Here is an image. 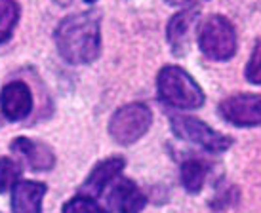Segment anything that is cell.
<instances>
[{"label":"cell","mask_w":261,"mask_h":213,"mask_svg":"<svg viewBox=\"0 0 261 213\" xmlns=\"http://www.w3.org/2000/svg\"><path fill=\"white\" fill-rule=\"evenodd\" d=\"M54 40L69 65L94 63L101 53V14L90 10L67 15L56 27Z\"/></svg>","instance_id":"6da1fadb"},{"label":"cell","mask_w":261,"mask_h":213,"mask_svg":"<svg viewBox=\"0 0 261 213\" xmlns=\"http://www.w3.org/2000/svg\"><path fill=\"white\" fill-rule=\"evenodd\" d=\"M156 89L162 103L181 110L200 109L206 99L198 82L179 65H166L160 69Z\"/></svg>","instance_id":"7a4b0ae2"},{"label":"cell","mask_w":261,"mask_h":213,"mask_svg":"<svg viewBox=\"0 0 261 213\" xmlns=\"http://www.w3.org/2000/svg\"><path fill=\"white\" fill-rule=\"evenodd\" d=\"M198 48L212 61H229L237 53V29L223 15H212L198 31Z\"/></svg>","instance_id":"3957f363"},{"label":"cell","mask_w":261,"mask_h":213,"mask_svg":"<svg viewBox=\"0 0 261 213\" xmlns=\"http://www.w3.org/2000/svg\"><path fill=\"white\" fill-rule=\"evenodd\" d=\"M152 110L145 103H128L115 110L109 120V135L118 145H132L151 130Z\"/></svg>","instance_id":"277c9868"},{"label":"cell","mask_w":261,"mask_h":213,"mask_svg":"<svg viewBox=\"0 0 261 213\" xmlns=\"http://www.w3.org/2000/svg\"><path fill=\"white\" fill-rule=\"evenodd\" d=\"M170 126H172V132L179 139L195 143L208 153H225L232 145V139L229 135L210 128L200 118L187 116V114H174L170 118Z\"/></svg>","instance_id":"5b68a950"},{"label":"cell","mask_w":261,"mask_h":213,"mask_svg":"<svg viewBox=\"0 0 261 213\" xmlns=\"http://www.w3.org/2000/svg\"><path fill=\"white\" fill-rule=\"evenodd\" d=\"M219 114L237 128H257L261 126V96L237 94L227 97L219 103Z\"/></svg>","instance_id":"8992f818"},{"label":"cell","mask_w":261,"mask_h":213,"mask_svg":"<svg viewBox=\"0 0 261 213\" xmlns=\"http://www.w3.org/2000/svg\"><path fill=\"white\" fill-rule=\"evenodd\" d=\"M196 21H198V8L195 6L185 8V10L170 17L166 27V40L174 55L181 57L189 52L191 37H193V29H195Z\"/></svg>","instance_id":"52a82bcc"},{"label":"cell","mask_w":261,"mask_h":213,"mask_svg":"<svg viewBox=\"0 0 261 213\" xmlns=\"http://www.w3.org/2000/svg\"><path fill=\"white\" fill-rule=\"evenodd\" d=\"M0 110L12 122L29 116L33 110V94L29 86L21 80L8 82L0 92Z\"/></svg>","instance_id":"ba28073f"},{"label":"cell","mask_w":261,"mask_h":213,"mask_svg":"<svg viewBox=\"0 0 261 213\" xmlns=\"http://www.w3.org/2000/svg\"><path fill=\"white\" fill-rule=\"evenodd\" d=\"M124 166H126V160L122 156H111L107 160L97 162L94 169L90 171V175L84 179V183L80 185L79 192L97 200L103 194V191L111 185V181L122 173Z\"/></svg>","instance_id":"9c48e42d"},{"label":"cell","mask_w":261,"mask_h":213,"mask_svg":"<svg viewBox=\"0 0 261 213\" xmlns=\"http://www.w3.org/2000/svg\"><path fill=\"white\" fill-rule=\"evenodd\" d=\"M10 148L15 155H19L23 160L29 164L31 169L35 171H50L56 166V155L51 147H48L42 141H35L31 137H15L12 141Z\"/></svg>","instance_id":"30bf717a"},{"label":"cell","mask_w":261,"mask_h":213,"mask_svg":"<svg viewBox=\"0 0 261 213\" xmlns=\"http://www.w3.org/2000/svg\"><path fill=\"white\" fill-rule=\"evenodd\" d=\"M48 187L40 181H17L12 187V211L42 213V200Z\"/></svg>","instance_id":"8fae6325"},{"label":"cell","mask_w":261,"mask_h":213,"mask_svg":"<svg viewBox=\"0 0 261 213\" xmlns=\"http://www.w3.org/2000/svg\"><path fill=\"white\" fill-rule=\"evenodd\" d=\"M109 204L116 213H141L147 206V196L130 179H120L111 191Z\"/></svg>","instance_id":"7c38bea8"},{"label":"cell","mask_w":261,"mask_h":213,"mask_svg":"<svg viewBox=\"0 0 261 213\" xmlns=\"http://www.w3.org/2000/svg\"><path fill=\"white\" fill-rule=\"evenodd\" d=\"M210 173V166L200 158H185L181 162V169H179V175H181V185L185 187L187 192H196L202 191L204 183H206V177Z\"/></svg>","instance_id":"4fadbf2b"},{"label":"cell","mask_w":261,"mask_h":213,"mask_svg":"<svg viewBox=\"0 0 261 213\" xmlns=\"http://www.w3.org/2000/svg\"><path fill=\"white\" fill-rule=\"evenodd\" d=\"M19 15H21V10L15 0H0V44L12 38L15 25L19 21Z\"/></svg>","instance_id":"5bb4252c"},{"label":"cell","mask_w":261,"mask_h":213,"mask_svg":"<svg viewBox=\"0 0 261 213\" xmlns=\"http://www.w3.org/2000/svg\"><path fill=\"white\" fill-rule=\"evenodd\" d=\"M23 168L19 162H15L14 158L2 156L0 158V194L10 191L19 179H21Z\"/></svg>","instance_id":"9a60e30c"},{"label":"cell","mask_w":261,"mask_h":213,"mask_svg":"<svg viewBox=\"0 0 261 213\" xmlns=\"http://www.w3.org/2000/svg\"><path fill=\"white\" fill-rule=\"evenodd\" d=\"M63 213H109V209L103 207L95 198L76 194L63 204Z\"/></svg>","instance_id":"2e32d148"},{"label":"cell","mask_w":261,"mask_h":213,"mask_svg":"<svg viewBox=\"0 0 261 213\" xmlns=\"http://www.w3.org/2000/svg\"><path fill=\"white\" fill-rule=\"evenodd\" d=\"M244 76H246V80L250 82V84L261 86V38L255 42L254 50H252V55L248 59Z\"/></svg>","instance_id":"e0dca14e"},{"label":"cell","mask_w":261,"mask_h":213,"mask_svg":"<svg viewBox=\"0 0 261 213\" xmlns=\"http://www.w3.org/2000/svg\"><path fill=\"white\" fill-rule=\"evenodd\" d=\"M168 4L172 6H179V8H191L196 2H206V0H166Z\"/></svg>","instance_id":"ac0fdd59"},{"label":"cell","mask_w":261,"mask_h":213,"mask_svg":"<svg viewBox=\"0 0 261 213\" xmlns=\"http://www.w3.org/2000/svg\"><path fill=\"white\" fill-rule=\"evenodd\" d=\"M56 4H59V6H69L71 4V0H54Z\"/></svg>","instance_id":"d6986e66"},{"label":"cell","mask_w":261,"mask_h":213,"mask_svg":"<svg viewBox=\"0 0 261 213\" xmlns=\"http://www.w3.org/2000/svg\"><path fill=\"white\" fill-rule=\"evenodd\" d=\"M84 2H88V4H94L95 0H84Z\"/></svg>","instance_id":"ffe728a7"}]
</instances>
